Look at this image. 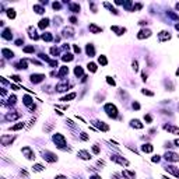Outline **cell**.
<instances>
[{"label":"cell","instance_id":"cell-14","mask_svg":"<svg viewBox=\"0 0 179 179\" xmlns=\"http://www.w3.org/2000/svg\"><path fill=\"white\" fill-rule=\"evenodd\" d=\"M158 38H160V41H165V39L171 38V35H169V32H167V31H161V32L158 34Z\"/></svg>","mask_w":179,"mask_h":179},{"label":"cell","instance_id":"cell-6","mask_svg":"<svg viewBox=\"0 0 179 179\" xmlns=\"http://www.w3.org/2000/svg\"><path fill=\"white\" fill-rule=\"evenodd\" d=\"M164 129H165L167 132H169V133L179 136V127H176V126H172V125H165V126H164Z\"/></svg>","mask_w":179,"mask_h":179},{"label":"cell","instance_id":"cell-44","mask_svg":"<svg viewBox=\"0 0 179 179\" xmlns=\"http://www.w3.org/2000/svg\"><path fill=\"white\" fill-rule=\"evenodd\" d=\"M50 53L52 55H57V49L56 48H50Z\"/></svg>","mask_w":179,"mask_h":179},{"label":"cell","instance_id":"cell-7","mask_svg":"<svg viewBox=\"0 0 179 179\" xmlns=\"http://www.w3.org/2000/svg\"><path fill=\"white\" fill-rule=\"evenodd\" d=\"M165 158H167L168 161H172V162L179 161V155L175 154V152H167V154H165Z\"/></svg>","mask_w":179,"mask_h":179},{"label":"cell","instance_id":"cell-33","mask_svg":"<svg viewBox=\"0 0 179 179\" xmlns=\"http://www.w3.org/2000/svg\"><path fill=\"white\" fill-rule=\"evenodd\" d=\"M34 10H35V13H38V14H42V13H45V9H42L41 6H34Z\"/></svg>","mask_w":179,"mask_h":179},{"label":"cell","instance_id":"cell-15","mask_svg":"<svg viewBox=\"0 0 179 179\" xmlns=\"http://www.w3.org/2000/svg\"><path fill=\"white\" fill-rule=\"evenodd\" d=\"M1 53H3V56H4L6 59H11V57L14 56V53H13L11 50L6 49V48H3V50H1Z\"/></svg>","mask_w":179,"mask_h":179},{"label":"cell","instance_id":"cell-24","mask_svg":"<svg viewBox=\"0 0 179 179\" xmlns=\"http://www.w3.org/2000/svg\"><path fill=\"white\" fill-rule=\"evenodd\" d=\"M94 46H92V44H88L87 45V53H88V56H92L94 55Z\"/></svg>","mask_w":179,"mask_h":179},{"label":"cell","instance_id":"cell-18","mask_svg":"<svg viewBox=\"0 0 179 179\" xmlns=\"http://www.w3.org/2000/svg\"><path fill=\"white\" fill-rule=\"evenodd\" d=\"M111 29H112V31H115L116 35H122L123 32H126V29H125V28H119V27H116V25H113Z\"/></svg>","mask_w":179,"mask_h":179},{"label":"cell","instance_id":"cell-8","mask_svg":"<svg viewBox=\"0 0 179 179\" xmlns=\"http://www.w3.org/2000/svg\"><path fill=\"white\" fill-rule=\"evenodd\" d=\"M148 36H151L150 29H141V31L139 32V35H137V38L139 39H144V38H148Z\"/></svg>","mask_w":179,"mask_h":179},{"label":"cell","instance_id":"cell-39","mask_svg":"<svg viewBox=\"0 0 179 179\" xmlns=\"http://www.w3.org/2000/svg\"><path fill=\"white\" fill-rule=\"evenodd\" d=\"M70 7H72V10L74 11V13H78V11H80V6L78 4H72Z\"/></svg>","mask_w":179,"mask_h":179},{"label":"cell","instance_id":"cell-41","mask_svg":"<svg viewBox=\"0 0 179 179\" xmlns=\"http://www.w3.org/2000/svg\"><path fill=\"white\" fill-rule=\"evenodd\" d=\"M141 94L148 95V97H152V95H154V92H151V91H147V90H143V91H141Z\"/></svg>","mask_w":179,"mask_h":179},{"label":"cell","instance_id":"cell-30","mask_svg":"<svg viewBox=\"0 0 179 179\" xmlns=\"http://www.w3.org/2000/svg\"><path fill=\"white\" fill-rule=\"evenodd\" d=\"M24 127V123H17V125H14V126H11L10 127V130H20V129H22Z\"/></svg>","mask_w":179,"mask_h":179},{"label":"cell","instance_id":"cell-35","mask_svg":"<svg viewBox=\"0 0 179 179\" xmlns=\"http://www.w3.org/2000/svg\"><path fill=\"white\" fill-rule=\"evenodd\" d=\"M74 74H76L77 77H78V76H81V74H83V69H81L80 66H77L76 69H74Z\"/></svg>","mask_w":179,"mask_h":179},{"label":"cell","instance_id":"cell-22","mask_svg":"<svg viewBox=\"0 0 179 179\" xmlns=\"http://www.w3.org/2000/svg\"><path fill=\"white\" fill-rule=\"evenodd\" d=\"M66 74H69V69H67L66 66H63L60 69V72H59V74H57V76H59V77H64Z\"/></svg>","mask_w":179,"mask_h":179},{"label":"cell","instance_id":"cell-45","mask_svg":"<svg viewBox=\"0 0 179 179\" xmlns=\"http://www.w3.org/2000/svg\"><path fill=\"white\" fill-rule=\"evenodd\" d=\"M11 78H13L14 81H17V83H20V81H21V78L18 77V76H13V77H11Z\"/></svg>","mask_w":179,"mask_h":179},{"label":"cell","instance_id":"cell-55","mask_svg":"<svg viewBox=\"0 0 179 179\" xmlns=\"http://www.w3.org/2000/svg\"><path fill=\"white\" fill-rule=\"evenodd\" d=\"M141 76H143V80H144V81H145V80H147V74H145V73H143Z\"/></svg>","mask_w":179,"mask_h":179},{"label":"cell","instance_id":"cell-51","mask_svg":"<svg viewBox=\"0 0 179 179\" xmlns=\"http://www.w3.org/2000/svg\"><path fill=\"white\" fill-rule=\"evenodd\" d=\"M70 21H72L73 24H77V18H76V17H72V18H70Z\"/></svg>","mask_w":179,"mask_h":179},{"label":"cell","instance_id":"cell-4","mask_svg":"<svg viewBox=\"0 0 179 179\" xmlns=\"http://www.w3.org/2000/svg\"><path fill=\"white\" fill-rule=\"evenodd\" d=\"M111 160H112V161H115V162H117V164H120V165H129V161H127V160H125L123 157L111 155Z\"/></svg>","mask_w":179,"mask_h":179},{"label":"cell","instance_id":"cell-37","mask_svg":"<svg viewBox=\"0 0 179 179\" xmlns=\"http://www.w3.org/2000/svg\"><path fill=\"white\" fill-rule=\"evenodd\" d=\"M42 39H45V41H48V42H49V41H52V35H50L49 32H46V34L42 35Z\"/></svg>","mask_w":179,"mask_h":179},{"label":"cell","instance_id":"cell-50","mask_svg":"<svg viewBox=\"0 0 179 179\" xmlns=\"http://www.w3.org/2000/svg\"><path fill=\"white\" fill-rule=\"evenodd\" d=\"M55 179H67V178L64 176V175H57V176H56Z\"/></svg>","mask_w":179,"mask_h":179},{"label":"cell","instance_id":"cell-58","mask_svg":"<svg viewBox=\"0 0 179 179\" xmlns=\"http://www.w3.org/2000/svg\"><path fill=\"white\" fill-rule=\"evenodd\" d=\"M176 29H179V24H178V25H176Z\"/></svg>","mask_w":179,"mask_h":179},{"label":"cell","instance_id":"cell-3","mask_svg":"<svg viewBox=\"0 0 179 179\" xmlns=\"http://www.w3.org/2000/svg\"><path fill=\"white\" fill-rule=\"evenodd\" d=\"M53 141L56 143V145H59V147H63V145H66V139L62 136V134H55L53 136Z\"/></svg>","mask_w":179,"mask_h":179},{"label":"cell","instance_id":"cell-17","mask_svg":"<svg viewBox=\"0 0 179 179\" xmlns=\"http://www.w3.org/2000/svg\"><path fill=\"white\" fill-rule=\"evenodd\" d=\"M122 175H123V176H125L126 179H136V173L130 172V171H123Z\"/></svg>","mask_w":179,"mask_h":179},{"label":"cell","instance_id":"cell-28","mask_svg":"<svg viewBox=\"0 0 179 179\" xmlns=\"http://www.w3.org/2000/svg\"><path fill=\"white\" fill-rule=\"evenodd\" d=\"M98 63L102 64V66H106V64H108V60H106L105 56H99V57H98Z\"/></svg>","mask_w":179,"mask_h":179},{"label":"cell","instance_id":"cell-54","mask_svg":"<svg viewBox=\"0 0 179 179\" xmlns=\"http://www.w3.org/2000/svg\"><path fill=\"white\" fill-rule=\"evenodd\" d=\"M152 161H154V162H158V161H160V157H158V155L154 157V158H152Z\"/></svg>","mask_w":179,"mask_h":179},{"label":"cell","instance_id":"cell-27","mask_svg":"<svg viewBox=\"0 0 179 179\" xmlns=\"http://www.w3.org/2000/svg\"><path fill=\"white\" fill-rule=\"evenodd\" d=\"M22 99H24V104H25L27 106H29V108L32 106V105H31V102H32V99H31V97H28V95H25V97H24Z\"/></svg>","mask_w":179,"mask_h":179},{"label":"cell","instance_id":"cell-10","mask_svg":"<svg viewBox=\"0 0 179 179\" xmlns=\"http://www.w3.org/2000/svg\"><path fill=\"white\" fill-rule=\"evenodd\" d=\"M44 78H45L44 74H32V76H31V81L36 84V83H41Z\"/></svg>","mask_w":179,"mask_h":179},{"label":"cell","instance_id":"cell-47","mask_svg":"<svg viewBox=\"0 0 179 179\" xmlns=\"http://www.w3.org/2000/svg\"><path fill=\"white\" fill-rule=\"evenodd\" d=\"M74 52H76V53H80V52H81V49L78 48L77 45H74Z\"/></svg>","mask_w":179,"mask_h":179},{"label":"cell","instance_id":"cell-9","mask_svg":"<svg viewBox=\"0 0 179 179\" xmlns=\"http://www.w3.org/2000/svg\"><path fill=\"white\" fill-rule=\"evenodd\" d=\"M81 160H91V154H90L87 150H81V151H78V154H77Z\"/></svg>","mask_w":179,"mask_h":179},{"label":"cell","instance_id":"cell-16","mask_svg":"<svg viewBox=\"0 0 179 179\" xmlns=\"http://www.w3.org/2000/svg\"><path fill=\"white\" fill-rule=\"evenodd\" d=\"M130 123H132V126H133V127H136V129H143V127H144V125L140 122V120H137V119H133Z\"/></svg>","mask_w":179,"mask_h":179},{"label":"cell","instance_id":"cell-19","mask_svg":"<svg viewBox=\"0 0 179 179\" xmlns=\"http://www.w3.org/2000/svg\"><path fill=\"white\" fill-rule=\"evenodd\" d=\"M11 29L10 28H6L4 31H3V34H1V36H3V38L4 39H11Z\"/></svg>","mask_w":179,"mask_h":179},{"label":"cell","instance_id":"cell-21","mask_svg":"<svg viewBox=\"0 0 179 179\" xmlns=\"http://www.w3.org/2000/svg\"><path fill=\"white\" fill-rule=\"evenodd\" d=\"M165 169H167L168 172L173 173L175 176H178V178H179V171H178V169H175V167H167V168H165Z\"/></svg>","mask_w":179,"mask_h":179},{"label":"cell","instance_id":"cell-25","mask_svg":"<svg viewBox=\"0 0 179 179\" xmlns=\"http://www.w3.org/2000/svg\"><path fill=\"white\" fill-rule=\"evenodd\" d=\"M73 32H74V31H73L72 28H64V29H63V35H64V36H72Z\"/></svg>","mask_w":179,"mask_h":179},{"label":"cell","instance_id":"cell-26","mask_svg":"<svg viewBox=\"0 0 179 179\" xmlns=\"http://www.w3.org/2000/svg\"><path fill=\"white\" fill-rule=\"evenodd\" d=\"M32 171L34 172H41V171H44V167H42L41 164H35L32 167Z\"/></svg>","mask_w":179,"mask_h":179},{"label":"cell","instance_id":"cell-2","mask_svg":"<svg viewBox=\"0 0 179 179\" xmlns=\"http://www.w3.org/2000/svg\"><path fill=\"white\" fill-rule=\"evenodd\" d=\"M42 158L44 160H46L48 162H55V161H57V157L53 154V152H50V151H42Z\"/></svg>","mask_w":179,"mask_h":179},{"label":"cell","instance_id":"cell-32","mask_svg":"<svg viewBox=\"0 0 179 179\" xmlns=\"http://www.w3.org/2000/svg\"><path fill=\"white\" fill-rule=\"evenodd\" d=\"M73 98H76V92H72V94L66 95V97H63L60 101H69V99H73Z\"/></svg>","mask_w":179,"mask_h":179},{"label":"cell","instance_id":"cell-29","mask_svg":"<svg viewBox=\"0 0 179 179\" xmlns=\"http://www.w3.org/2000/svg\"><path fill=\"white\" fill-rule=\"evenodd\" d=\"M18 116H20V113H13V115L9 113V115L6 116V120H13V119H17Z\"/></svg>","mask_w":179,"mask_h":179},{"label":"cell","instance_id":"cell-23","mask_svg":"<svg viewBox=\"0 0 179 179\" xmlns=\"http://www.w3.org/2000/svg\"><path fill=\"white\" fill-rule=\"evenodd\" d=\"M141 150L144 151V152H151V151H152V145L151 144H143L141 145Z\"/></svg>","mask_w":179,"mask_h":179},{"label":"cell","instance_id":"cell-57","mask_svg":"<svg viewBox=\"0 0 179 179\" xmlns=\"http://www.w3.org/2000/svg\"><path fill=\"white\" fill-rule=\"evenodd\" d=\"M176 9H178V10H179V3H178V4H176Z\"/></svg>","mask_w":179,"mask_h":179},{"label":"cell","instance_id":"cell-13","mask_svg":"<svg viewBox=\"0 0 179 179\" xmlns=\"http://www.w3.org/2000/svg\"><path fill=\"white\" fill-rule=\"evenodd\" d=\"M90 31H91L92 34H101L102 32V28L97 27L95 24H90Z\"/></svg>","mask_w":179,"mask_h":179},{"label":"cell","instance_id":"cell-53","mask_svg":"<svg viewBox=\"0 0 179 179\" xmlns=\"http://www.w3.org/2000/svg\"><path fill=\"white\" fill-rule=\"evenodd\" d=\"M90 179H101V176H98V175H92Z\"/></svg>","mask_w":179,"mask_h":179},{"label":"cell","instance_id":"cell-11","mask_svg":"<svg viewBox=\"0 0 179 179\" xmlns=\"http://www.w3.org/2000/svg\"><path fill=\"white\" fill-rule=\"evenodd\" d=\"M0 141H1V144L3 145H10L11 141H13V137H10V136H1Z\"/></svg>","mask_w":179,"mask_h":179},{"label":"cell","instance_id":"cell-46","mask_svg":"<svg viewBox=\"0 0 179 179\" xmlns=\"http://www.w3.org/2000/svg\"><path fill=\"white\" fill-rule=\"evenodd\" d=\"M144 120H147V122L150 123L151 120H152V119H151V116H150V115H145V116H144Z\"/></svg>","mask_w":179,"mask_h":179},{"label":"cell","instance_id":"cell-34","mask_svg":"<svg viewBox=\"0 0 179 179\" xmlns=\"http://www.w3.org/2000/svg\"><path fill=\"white\" fill-rule=\"evenodd\" d=\"M7 16H9V18H16V11L13 9H9L7 10Z\"/></svg>","mask_w":179,"mask_h":179},{"label":"cell","instance_id":"cell-5","mask_svg":"<svg viewBox=\"0 0 179 179\" xmlns=\"http://www.w3.org/2000/svg\"><path fill=\"white\" fill-rule=\"evenodd\" d=\"M22 152L25 154L27 160H35V154H34V151L31 150L29 147H24V148H22Z\"/></svg>","mask_w":179,"mask_h":179},{"label":"cell","instance_id":"cell-56","mask_svg":"<svg viewBox=\"0 0 179 179\" xmlns=\"http://www.w3.org/2000/svg\"><path fill=\"white\" fill-rule=\"evenodd\" d=\"M175 144H176V145L179 147V140H175Z\"/></svg>","mask_w":179,"mask_h":179},{"label":"cell","instance_id":"cell-1","mask_svg":"<svg viewBox=\"0 0 179 179\" xmlns=\"http://www.w3.org/2000/svg\"><path fill=\"white\" fill-rule=\"evenodd\" d=\"M105 111H106V113H108V116L109 117H116L117 116V109H116V106L113 105V104H106Z\"/></svg>","mask_w":179,"mask_h":179},{"label":"cell","instance_id":"cell-20","mask_svg":"<svg viewBox=\"0 0 179 179\" xmlns=\"http://www.w3.org/2000/svg\"><path fill=\"white\" fill-rule=\"evenodd\" d=\"M48 25H49V20H48V18H44V20H41V21H39V28H41V29L46 28Z\"/></svg>","mask_w":179,"mask_h":179},{"label":"cell","instance_id":"cell-52","mask_svg":"<svg viewBox=\"0 0 179 179\" xmlns=\"http://www.w3.org/2000/svg\"><path fill=\"white\" fill-rule=\"evenodd\" d=\"M21 44H22V39H17V41H16V45H17V46H20Z\"/></svg>","mask_w":179,"mask_h":179},{"label":"cell","instance_id":"cell-43","mask_svg":"<svg viewBox=\"0 0 179 179\" xmlns=\"http://www.w3.org/2000/svg\"><path fill=\"white\" fill-rule=\"evenodd\" d=\"M92 151H94V154H99V147L95 144L94 147H92Z\"/></svg>","mask_w":179,"mask_h":179},{"label":"cell","instance_id":"cell-40","mask_svg":"<svg viewBox=\"0 0 179 179\" xmlns=\"http://www.w3.org/2000/svg\"><path fill=\"white\" fill-rule=\"evenodd\" d=\"M132 66H133L134 72H139V63H137V60H134L133 63H132Z\"/></svg>","mask_w":179,"mask_h":179},{"label":"cell","instance_id":"cell-36","mask_svg":"<svg viewBox=\"0 0 179 179\" xmlns=\"http://www.w3.org/2000/svg\"><path fill=\"white\" fill-rule=\"evenodd\" d=\"M63 60H64V62H70V60H73V55H72V53H66V55L63 56Z\"/></svg>","mask_w":179,"mask_h":179},{"label":"cell","instance_id":"cell-12","mask_svg":"<svg viewBox=\"0 0 179 179\" xmlns=\"http://www.w3.org/2000/svg\"><path fill=\"white\" fill-rule=\"evenodd\" d=\"M94 125H95V126H97L98 129H101L102 132H106V130H109V126H108V125H105L104 122H95Z\"/></svg>","mask_w":179,"mask_h":179},{"label":"cell","instance_id":"cell-31","mask_svg":"<svg viewBox=\"0 0 179 179\" xmlns=\"http://www.w3.org/2000/svg\"><path fill=\"white\" fill-rule=\"evenodd\" d=\"M88 70L91 73H95V72H97V64H95V63H92V62H91V63H88Z\"/></svg>","mask_w":179,"mask_h":179},{"label":"cell","instance_id":"cell-49","mask_svg":"<svg viewBox=\"0 0 179 179\" xmlns=\"http://www.w3.org/2000/svg\"><path fill=\"white\" fill-rule=\"evenodd\" d=\"M81 139H83V140H88V136H87L85 133H81Z\"/></svg>","mask_w":179,"mask_h":179},{"label":"cell","instance_id":"cell-48","mask_svg":"<svg viewBox=\"0 0 179 179\" xmlns=\"http://www.w3.org/2000/svg\"><path fill=\"white\" fill-rule=\"evenodd\" d=\"M133 108L134 109H140V105L137 104V102H133Z\"/></svg>","mask_w":179,"mask_h":179},{"label":"cell","instance_id":"cell-38","mask_svg":"<svg viewBox=\"0 0 179 179\" xmlns=\"http://www.w3.org/2000/svg\"><path fill=\"white\" fill-rule=\"evenodd\" d=\"M22 50H24L25 53H31V52H34V46H25Z\"/></svg>","mask_w":179,"mask_h":179},{"label":"cell","instance_id":"cell-42","mask_svg":"<svg viewBox=\"0 0 179 179\" xmlns=\"http://www.w3.org/2000/svg\"><path fill=\"white\" fill-rule=\"evenodd\" d=\"M106 81H108V84H111V85H115V80L112 77H106Z\"/></svg>","mask_w":179,"mask_h":179}]
</instances>
